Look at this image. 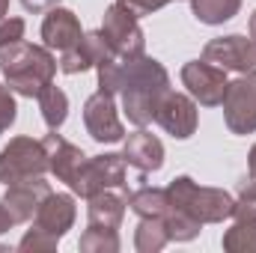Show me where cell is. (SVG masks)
Returning a JSON list of instances; mask_svg holds the SVG:
<instances>
[{"label": "cell", "instance_id": "19", "mask_svg": "<svg viewBox=\"0 0 256 253\" xmlns=\"http://www.w3.org/2000/svg\"><path fill=\"white\" fill-rule=\"evenodd\" d=\"M126 200H128V208L134 214H140V218H164V212L170 206L167 188H149V185L131 190Z\"/></svg>", "mask_w": 256, "mask_h": 253}, {"label": "cell", "instance_id": "14", "mask_svg": "<svg viewBox=\"0 0 256 253\" xmlns=\"http://www.w3.org/2000/svg\"><path fill=\"white\" fill-rule=\"evenodd\" d=\"M104 60H114V51H110V45L104 42L102 30H92V33H84L74 48L63 51V57H60V72L78 74V72H86V68L104 63Z\"/></svg>", "mask_w": 256, "mask_h": 253}, {"label": "cell", "instance_id": "9", "mask_svg": "<svg viewBox=\"0 0 256 253\" xmlns=\"http://www.w3.org/2000/svg\"><path fill=\"white\" fill-rule=\"evenodd\" d=\"M182 84L188 96L206 108H214L226 96V72L208 60H191L182 66Z\"/></svg>", "mask_w": 256, "mask_h": 253}, {"label": "cell", "instance_id": "30", "mask_svg": "<svg viewBox=\"0 0 256 253\" xmlns=\"http://www.w3.org/2000/svg\"><path fill=\"white\" fill-rule=\"evenodd\" d=\"M24 39V18H3L0 21V48L15 45Z\"/></svg>", "mask_w": 256, "mask_h": 253}, {"label": "cell", "instance_id": "26", "mask_svg": "<svg viewBox=\"0 0 256 253\" xmlns=\"http://www.w3.org/2000/svg\"><path fill=\"white\" fill-rule=\"evenodd\" d=\"M98 68V90H104V92H110V96H116L120 92V86H122V60H104V63L96 66Z\"/></svg>", "mask_w": 256, "mask_h": 253}, {"label": "cell", "instance_id": "20", "mask_svg": "<svg viewBox=\"0 0 256 253\" xmlns=\"http://www.w3.org/2000/svg\"><path fill=\"white\" fill-rule=\"evenodd\" d=\"M36 98H39V110H42L45 126L51 128V131H57L66 122V116H68V96H66L60 86L48 84Z\"/></svg>", "mask_w": 256, "mask_h": 253}, {"label": "cell", "instance_id": "1", "mask_svg": "<svg viewBox=\"0 0 256 253\" xmlns=\"http://www.w3.org/2000/svg\"><path fill=\"white\" fill-rule=\"evenodd\" d=\"M167 92H170V74L158 60L134 57V60L122 63L120 98H122V110H126L128 122H134L137 128L149 126Z\"/></svg>", "mask_w": 256, "mask_h": 253}, {"label": "cell", "instance_id": "28", "mask_svg": "<svg viewBox=\"0 0 256 253\" xmlns=\"http://www.w3.org/2000/svg\"><path fill=\"white\" fill-rule=\"evenodd\" d=\"M18 116V108H15V98H12V90L0 84V134H6L12 122Z\"/></svg>", "mask_w": 256, "mask_h": 253}, {"label": "cell", "instance_id": "21", "mask_svg": "<svg viewBox=\"0 0 256 253\" xmlns=\"http://www.w3.org/2000/svg\"><path fill=\"white\" fill-rule=\"evenodd\" d=\"M191 9L200 24L214 27V24H224V21L236 18L238 9H242V0H191Z\"/></svg>", "mask_w": 256, "mask_h": 253}, {"label": "cell", "instance_id": "10", "mask_svg": "<svg viewBox=\"0 0 256 253\" xmlns=\"http://www.w3.org/2000/svg\"><path fill=\"white\" fill-rule=\"evenodd\" d=\"M84 126L86 134L96 140V143H120L126 137V128L116 116V104H114V96L98 90L86 98L84 104Z\"/></svg>", "mask_w": 256, "mask_h": 253}, {"label": "cell", "instance_id": "8", "mask_svg": "<svg viewBox=\"0 0 256 253\" xmlns=\"http://www.w3.org/2000/svg\"><path fill=\"white\" fill-rule=\"evenodd\" d=\"M202 60L220 66L224 72H238V74H256V39L250 36H218L206 42Z\"/></svg>", "mask_w": 256, "mask_h": 253}, {"label": "cell", "instance_id": "15", "mask_svg": "<svg viewBox=\"0 0 256 253\" xmlns=\"http://www.w3.org/2000/svg\"><path fill=\"white\" fill-rule=\"evenodd\" d=\"M74 224V200L72 194H48L39 212L33 214V230L48 232L51 238H63Z\"/></svg>", "mask_w": 256, "mask_h": 253}, {"label": "cell", "instance_id": "13", "mask_svg": "<svg viewBox=\"0 0 256 253\" xmlns=\"http://www.w3.org/2000/svg\"><path fill=\"white\" fill-rule=\"evenodd\" d=\"M42 143H45V152H48V170L60 182H66L72 188L74 179H78V173H80V167H84V161H86L84 149H78L74 143H68L63 134H57V131L45 134Z\"/></svg>", "mask_w": 256, "mask_h": 253}, {"label": "cell", "instance_id": "16", "mask_svg": "<svg viewBox=\"0 0 256 253\" xmlns=\"http://www.w3.org/2000/svg\"><path fill=\"white\" fill-rule=\"evenodd\" d=\"M84 30H80V21L72 9L63 6H54L48 9L45 21H42V39H45V48H54V51H68L80 42Z\"/></svg>", "mask_w": 256, "mask_h": 253}, {"label": "cell", "instance_id": "7", "mask_svg": "<svg viewBox=\"0 0 256 253\" xmlns=\"http://www.w3.org/2000/svg\"><path fill=\"white\" fill-rule=\"evenodd\" d=\"M224 120L232 134H254L256 131V74H242L238 80L226 84L224 96Z\"/></svg>", "mask_w": 256, "mask_h": 253}, {"label": "cell", "instance_id": "11", "mask_svg": "<svg viewBox=\"0 0 256 253\" xmlns=\"http://www.w3.org/2000/svg\"><path fill=\"white\" fill-rule=\"evenodd\" d=\"M155 122L164 128L170 137L176 140H188L194 131H196V104H194L191 96L185 92H167L158 104V114H155Z\"/></svg>", "mask_w": 256, "mask_h": 253}, {"label": "cell", "instance_id": "24", "mask_svg": "<svg viewBox=\"0 0 256 253\" xmlns=\"http://www.w3.org/2000/svg\"><path fill=\"white\" fill-rule=\"evenodd\" d=\"M164 226H167V236H170V242H191L200 236V230H202V224L200 220H194L188 212H182V208H176L173 202L167 206V212H164Z\"/></svg>", "mask_w": 256, "mask_h": 253}, {"label": "cell", "instance_id": "31", "mask_svg": "<svg viewBox=\"0 0 256 253\" xmlns=\"http://www.w3.org/2000/svg\"><path fill=\"white\" fill-rule=\"evenodd\" d=\"M116 3H122L126 9H131L137 18H143V15H152V12L164 9L170 0H116Z\"/></svg>", "mask_w": 256, "mask_h": 253}, {"label": "cell", "instance_id": "5", "mask_svg": "<svg viewBox=\"0 0 256 253\" xmlns=\"http://www.w3.org/2000/svg\"><path fill=\"white\" fill-rule=\"evenodd\" d=\"M102 36L104 42L110 45L114 57L116 60H134V57H143V48H146V39H143V30L137 24V15L126 9L122 3H114L104 9V21H102Z\"/></svg>", "mask_w": 256, "mask_h": 253}, {"label": "cell", "instance_id": "17", "mask_svg": "<svg viewBox=\"0 0 256 253\" xmlns=\"http://www.w3.org/2000/svg\"><path fill=\"white\" fill-rule=\"evenodd\" d=\"M122 158L140 173H155L164 167V143L155 134L140 128V131L128 134L126 146H122Z\"/></svg>", "mask_w": 256, "mask_h": 253}, {"label": "cell", "instance_id": "33", "mask_svg": "<svg viewBox=\"0 0 256 253\" xmlns=\"http://www.w3.org/2000/svg\"><path fill=\"white\" fill-rule=\"evenodd\" d=\"M12 226H15V218H12V214H9V208L0 202V236H3V232H9Z\"/></svg>", "mask_w": 256, "mask_h": 253}, {"label": "cell", "instance_id": "25", "mask_svg": "<svg viewBox=\"0 0 256 253\" xmlns=\"http://www.w3.org/2000/svg\"><path fill=\"white\" fill-rule=\"evenodd\" d=\"M78 248L86 253H116L120 250V236L116 230H96V226H86V232L80 236Z\"/></svg>", "mask_w": 256, "mask_h": 253}, {"label": "cell", "instance_id": "29", "mask_svg": "<svg viewBox=\"0 0 256 253\" xmlns=\"http://www.w3.org/2000/svg\"><path fill=\"white\" fill-rule=\"evenodd\" d=\"M238 200L242 202H256V146L248 158V176L238 182Z\"/></svg>", "mask_w": 256, "mask_h": 253}, {"label": "cell", "instance_id": "23", "mask_svg": "<svg viewBox=\"0 0 256 253\" xmlns=\"http://www.w3.org/2000/svg\"><path fill=\"white\" fill-rule=\"evenodd\" d=\"M170 242L167 226L161 218H140V226L134 232V248L140 253H158L164 244Z\"/></svg>", "mask_w": 256, "mask_h": 253}, {"label": "cell", "instance_id": "4", "mask_svg": "<svg viewBox=\"0 0 256 253\" xmlns=\"http://www.w3.org/2000/svg\"><path fill=\"white\" fill-rule=\"evenodd\" d=\"M48 170V152L42 140L33 137H15L9 146L0 149V182L15 185L24 179H36Z\"/></svg>", "mask_w": 256, "mask_h": 253}, {"label": "cell", "instance_id": "2", "mask_svg": "<svg viewBox=\"0 0 256 253\" xmlns=\"http://www.w3.org/2000/svg\"><path fill=\"white\" fill-rule=\"evenodd\" d=\"M0 72H3V78H6V84H9L12 92L33 98L48 84H54L57 60L42 45L15 42V45L0 48Z\"/></svg>", "mask_w": 256, "mask_h": 253}, {"label": "cell", "instance_id": "32", "mask_svg": "<svg viewBox=\"0 0 256 253\" xmlns=\"http://www.w3.org/2000/svg\"><path fill=\"white\" fill-rule=\"evenodd\" d=\"M21 6L27 12H48V9L60 6V0H21Z\"/></svg>", "mask_w": 256, "mask_h": 253}, {"label": "cell", "instance_id": "12", "mask_svg": "<svg viewBox=\"0 0 256 253\" xmlns=\"http://www.w3.org/2000/svg\"><path fill=\"white\" fill-rule=\"evenodd\" d=\"M48 194H51V185L42 176H36V179H24V182H15V185H6V194H3L0 202L9 208L15 224H24V220H33V214L39 212V206L45 202Z\"/></svg>", "mask_w": 256, "mask_h": 253}, {"label": "cell", "instance_id": "22", "mask_svg": "<svg viewBox=\"0 0 256 253\" xmlns=\"http://www.w3.org/2000/svg\"><path fill=\"white\" fill-rule=\"evenodd\" d=\"M220 244L230 253H256V218H236Z\"/></svg>", "mask_w": 256, "mask_h": 253}, {"label": "cell", "instance_id": "3", "mask_svg": "<svg viewBox=\"0 0 256 253\" xmlns=\"http://www.w3.org/2000/svg\"><path fill=\"white\" fill-rule=\"evenodd\" d=\"M167 196L176 208L188 212L200 224H224L236 212V196L220 188H202L191 176H179L170 182Z\"/></svg>", "mask_w": 256, "mask_h": 253}, {"label": "cell", "instance_id": "18", "mask_svg": "<svg viewBox=\"0 0 256 253\" xmlns=\"http://www.w3.org/2000/svg\"><path fill=\"white\" fill-rule=\"evenodd\" d=\"M126 206L128 200L114 194V190H102L96 196H90V206H86V220L90 226L96 230H120L122 218H126Z\"/></svg>", "mask_w": 256, "mask_h": 253}, {"label": "cell", "instance_id": "6", "mask_svg": "<svg viewBox=\"0 0 256 253\" xmlns=\"http://www.w3.org/2000/svg\"><path fill=\"white\" fill-rule=\"evenodd\" d=\"M110 188H126V158L122 155H96V158H86L78 179L72 190L84 200L102 194V190H110Z\"/></svg>", "mask_w": 256, "mask_h": 253}, {"label": "cell", "instance_id": "35", "mask_svg": "<svg viewBox=\"0 0 256 253\" xmlns=\"http://www.w3.org/2000/svg\"><path fill=\"white\" fill-rule=\"evenodd\" d=\"M250 36H254V39H256V12H254V15H250Z\"/></svg>", "mask_w": 256, "mask_h": 253}, {"label": "cell", "instance_id": "27", "mask_svg": "<svg viewBox=\"0 0 256 253\" xmlns=\"http://www.w3.org/2000/svg\"><path fill=\"white\" fill-rule=\"evenodd\" d=\"M57 248V238H51L48 232L42 230H30L21 242H18V250H27V253H36V250H54Z\"/></svg>", "mask_w": 256, "mask_h": 253}, {"label": "cell", "instance_id": "34", "mask_svg": "<svg viewBox=\"0 0 256 253\" xmlns=\"http://www.w3.org/2000/svg\"><path fill=\"white\" fill-rule=\"evenodd\" d=\"M6 12H9V0H0V21L6 18Z\"/></svg>", "mask_w": 256, "mask_h": 253}]
</instances>
